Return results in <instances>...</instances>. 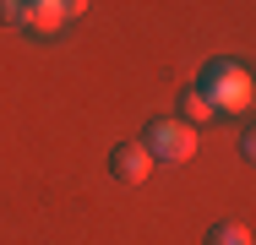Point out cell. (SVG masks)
Wrapping results in <instances>:
<instances>
[{
    "instance_id": "obj_1",
    "label": "cell",
    "mask_w": 256,
    "mask_h": 245,
    "mask_svg": "<svg viewBox=\"0 0 256 245\" xmlns=\"http://www.w3.org/2000/svg\"><path fill=\"white\" fill-rule=\"evenodd\" d=\"M196 93L212 104V114H246L256 104V76L240 60H212V66H202V76H196Z\"/></svg>"
},
{
    "instance_id": "obj_2",
    "label": "cell",
    "mask_w": 256,
    "mask_h": 245,
    "mask_svg": "<svg viewBox=\"0 0 256 245\" xmlns=\"http://www.w3.org/2000/svg\"><path fill=\"white\" fill-rule=\"evenodd\" d=\"M142 147L153 152V164H186V158H196V126H186L180 114H158Z\"/></svg>"
},
{
    "instance_id": "obj_3",
    "label": "cell",
    "mask_w": 256,
    "mask_h": 245,
    "mask_svg": "<svg viewBox=\"0 0 256 245\" xmlns=\"http://www.w3.org/2000/svg\"><path fill=\"white\" fill-rule=\"evenodd\" d=\"M109 174L120 180V186H142L148 174H153V152L142 142H120L114 152H109Z\"/></svg>"
},
{
    "instance_id": "obj_4",
    "label": "cell",
    "mask_w": 256,
    "mask_h": 245,
    "mask_svg": "<svg viewBox=\"0 0 256 245\" xmlns=\"http://www.w3.org/2000/svg\"><path fill=\"white\" fill-rule=\"evenodd\" d=\"M66 28V16H60V6L54 0H28V22H22V33H38V38H50Z\"/></svg>"
},
{
    "instance_id": "obj_5",
    "label": "cell",
    "mask_w": 256,
    "mask_h": 245,
    "mask_svg": "<svg viewBox=\"0 0 256 245\" xmlns=\"http://www.w3.org/2000/svg\"><path fill=\"white\" fill-rule=\"evenodd\" d=\"M180 120H186V126H207V120H212V104H207L196 88H186V93H180Z\"/></svg>"
},
{
    "instance_id": "obj_6",
    "label": "cell",
    "mask_w": 256,
    "mask_h": 245,
    "mask_svg": "<svg viewBox=\"0 0 256 245\" xmlns=\"http://www.w3.org/2000/svg\"><path fill=\"white\" fill-rule=\"evenodd\" d=\"M202 245H251V234H246V224H212Z\"/></svg>"
},
{
    "instance_id": "obj_7",
    "label": "cell",
    "mask_w": 256,
    "mask_h": 245,
    "mask_svg": "<svg viewBox=\"0 0 256 245\" xmlns=\"http://www.w3.org/2000/svg\"><path fill=\"white\" fill-rule=\"evenodd\" d=\"M0 22L22 28V22H28V0H0Z\"/></svg>"
},
{
    "instance_id": "obj_8",
    "label": "cell",
    "mask_w": 256,
    "mask_h": 245,
    "mask_svg": "<svg viewBox=\"0 0 256 245\" xmlns=\"http://www.w3.org/2000/svg\"><path fill=\"white\" fill-rule=\"evenodd\" d=\"M240 152H246V164H256V120L240 131Z\"/></svg>"
},
{
    "instance_id": "obj_9",
    "label": "cell",
    "mask_w": 256,
    "mask_h": 245,
    "mask_svg": "<svg viewBox=\"0 0 256 245\" xmlns=\"http://www.w3.org/2000/svg\"><path fill=\"white\" fill-rule=\"evenodd\" d=\"M54 6H60V16H66V22H71V16H82V11H88V0H54Z\"/></svg>"
}]
</instances>
